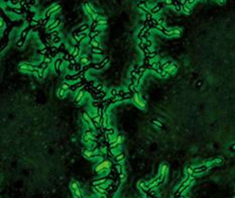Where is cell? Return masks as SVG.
<instances>
[{
  "label": "cell",
  "mask_w": 235,
  "mask_h": 198,
  "mask_svg": "<svg viewBox=\"0 0 235 198\" xmlns=\"http://www.w3.org/2000/svg\"><path fill=\"white\" fill-rule=\"evenodd\" d=\"M145 45L148 47H151V40H149V39H147L146 38V43H145Z\"/></svg>",
  "instance_id": "obj_27"
},
{
  "label": "cell",
  "mask_w": 235,
  "mask_h": 198,
  "mask_svg": "<svg viewBox=\"0 0 235 198\" xmlns=\"http://www.w3.org/2000/svg\"><path fill=\"white\" fill-rule=\"evenodd\" d=\"M112 162L109 159H103L100 163H98V165L95 167L94 171L96 173H101L102 171H105L107 169H110L112 167Z\"/></svg>",
  "instance_id": "obj_1"
},
{
  "label": "cell",
  "mask_w": 235,
  "mask_h": 198,
  "mask_svg": "<svg viewBox=\"0 0 235 198\" xmlns=\"http://www.w3.org/2000/svg\"><path fill=\"white\" fill-rule=\"evenodd\" d=\"M120 146H121V144H120V142H118V144H116V145H114V146H111V147H110V149H111V150H115V149L119 148Z\"/></svg>",
  "instance_id": "obj_24"
},
{
  "label": "cell",
  "mask_w": 235,
  "mask_h": 198,
  "mask_svg": "<svg viewBox=\"0 0 235 198\" xmlns=\"http://www.w3.org/2000/svg\"><path fill=\"white\" fill-rule=\"evenodd\" d=\"M49 35L53 38H57V37H59V32L58 31H52L51 33H49Z\"/></svg>",
  "instance_id": "obj_21"
},
{
  "label": "cell",
  "mask_w": 235,
  "mask_h": 198,
  "mask_svg": "<svg viewBox=\"0 0 235 198\" xmlns=\"http://www.w3.org/2000/svg\"><path fill=\"white\" fill-rule=\"evenodd\" d=\"M124 158H125L124 153H120V154H118V155H115V157H114V162H115V163L117 164V163H119V162H121L122 160H124Z\"/></svg>",
  "instance_id": "obj_9"
},
{
  "label": "cell",
  "mask_w": 235,
  "mask_h": 198,
  "mask_svg": "<svg viewBox=\"0 0 235 198\" xmlns=\"http://www.w3.org/2000/svg\"><path fill=\"white\" fill-rule=\"evenodd\" d=\"M84 156L88 159H93V158H98V157H101V158H105V156L102 153H92L90 151V149H85L84 150Z\"/></svg>",
  "instance_id": "obj_2"
},
{
  "label": "cell",
  "mask_w": 235,
  "mask_h": 198,
  "mask_svg": "<svg viewBox=\"0 0 235 198\" xmlns=\"http://www.w3.org/2000/svg\"><path fill=\"white\" fill-rule=\"evenodd\" d=\"M44 62H45V64H51L52 63V57H48V58H44Z\"/></svg>",
  "instance_id": "obj_20"
},
{
  "label": "cell",
  "mask_w": 235,
  "mask_h": 198,
  "mask_svg": "<svg viewBox=\"0 0 235 198\" xmlns=\"http://www.w3.org/2000/svg\"><path fill=\"white\" fill-rule=\"evenodd\" d=\"M71 189H72L73 192H75L76 190H79V189H80V184H79L78 182H76V181L72 182V183H71Z\"/></svg>",
  "instance_id": "obj_10"
},
{
  "label": "cell",
  "mask_w": 235,
  "mask_h": 198,
  "mask_svg": "<svg viewBox=\"0 0 235 198\" xmlns=\"http://www.w3.org/2000/svg\"><path fill=\"white\" fill-rule=\"evenodd\" d=\"M79 63L83 65V66H86V65H89L90 64V59L88 57H81L79 59Z\"/></svg>",
  "instance_id": "obj_8"
},
{
  "label": "cell",
  "mask_w": 235,
  "mask_h": 198,
  "mask_svg": "<svg viewBox=\"0 0 235 198\" xmlns=\"http://www.w3.org/2000/svg\"><path fill=\"white\" fill-rule=\"evenodd\" d=\"M109 63V57H106L102 62H100V63H98L97 64V66H96V68H95V70H101V69H103L104 67H106V65Z\"/></svg>",
  "instance_id": "obj_6"
},
{
  "label": "cell",
  "mask_w": 235,
  "mask_h": 198,
  "mask_svg": "<svg viewBox=\"0 0 235 198\" xmlns=\"http://www.w3.org/2000/svg\"><path fill=\"white\" fill-rule=\"evenodd\" d=\"M87 28H89V25H88V24H84V25H82L81 27H80V28H78L74 33H75V35H77V33H81V32H83L84 30H86Z\"/></svg>",
  "instance_id": "obj_13"
},
{
  "label": "cell",
  "mask_w": 235,
  "mask_h": 198,
  "mask_svg": "<svg viewBox=\"0 0 235 198\" xmlns=\"http://www.w3.org/2000/svg\"><path fill=\"white\" fill-rule=\"evenodd\" d=\"M82 65L80 64V63H77V64H75V71L78 73V72H80V71H82Z\"/></svg>",
  "instance_id": "obj_17"
},
{
  "label": "cell",
  "mask_w": 235,
  "mask_h": 198,
  "mask_svg": "<svg viewBox=\"0 0 235 198\" xmlns=\"http://www.w3.org/2000/svg\"><path fill=\"white\" fill-rule=\"evenodd\" d=\"M48 68H49V64H45V66L43 68V70L41 72V77H39V78H44V73H45L46 70H48Z\"/></svg>",
  "instance_id": "obj_16"
},
{
  "label": "cell",
  "mask_w": 235,
  "mask_h": 198,
  "mask_svg": "<svg viewBox=\"0 0 235 198\" xmlns=\"http://www.w3.org/2000/svg\"><path fill=\"white\" fill-rule=\"evenodd\" d=\"M60 23H61V22H60V20L57 19V20H56V22H52V23L48 27V29H49V30H53V29L57 28V27L60 25Z\"/></svg>",
  "instance_id": "obj_11"
},
{
  "label": "cell",
  "mask_w": 235,
  "mask_h": 198,
  "mask_svg": "<svg viewBox=\"0 0 235 198\" xmlns=\"http://www.w3.org/2000/svg\"><path fill=\"white\" fill-rule=\"evenodd\" d=\"M117 94H118L117 90H115V89H112L111 90V95H112L113 97H117Z\"/></svg>",
  "instance_id": "obj_23"
},
{
  "label": "cell",
  "mask_w": 235,
  "mask_h": 198,
  "mask_svg": "<svg viewBox=\"0 0 235 198\" xmlns=\"http://www.w3.org/2000/svg\"><path fill=\"white\" fill-rule=\"evenodd\" d=\"M66 89H64L63 87H61L59 89V91H58V96H59V98L60 99H63L64 97H65V94H66Z\"/></svg>",
  "instance_id": "obj_12"
},
{
  "label": "cell",
  "mask_w": 235,
  "mask_h": 198,
  "mask_svg": "<svg viewBox=\"0 0 235 198\" xmlns=\"http://www.w3.org/2000/svg\"><path fill=\"white\" fill-rule=\"evenodd\" d=\"M132 100H133V102L135 103V105H137L139 108H144L145 106H146V104H145V101H143L141 98H140V96H139V94H134V96H133V98H132Z\"/></svg>",
  "instance_id": "obj_3"
},
{
  "label": "cell",
  "mask_w": 235,
  "mask_h": 198,
  "mask_svg": "<svg viewBox=\"0 0 235 198\" xmlns=\"http://www.w3.org/2000/svg\"><path fill=\"white\" fill-rule=\"evenodd\" d=\"M89 44L92 46V47H95V49H96V47H99V42H98V40H96L95 38L92 39V40H90Z\"/></svg>",
  "instance_id": "obj_15"
},
{
  "label": "cell",
  "mask_w": 235,
  "mask_h": 198,
  "mask_svg": "<svg viewBox=\"0 0 235 198\" xmlns=\"http://www.w3.org/2000/svg\"><path fill=\"white\" fill-rule=\"evenodd\" d=\"M61 87H63L64 89H66L67 91H68V90H70V88H71V85H70L69 83H66V82H64V83L62 84V86H61Z\"/></svg>",
  "instance_id": "obj_19"
},
{
  "label": "cell",
  "mask_w": 235,
  "mask_h": 198,
  "mask_svg": "<svg viewBox=\"0 0 235 198\" xmlns=\"http://www.w3.org/2000/svg\"><path fill=\"white\" fill-rule=\"evenodd\" d=\"M60 42H61V38H60L59 37L52 38V44H58V43H60Z\"/></svg>",
  "instance_id": "obj_22"
},
{
  "label": "cell",
  "mask_w": 235,
  "mask_h": 198,
  "mask_svg": "<svg viewBox=\"0 0 235 198\" xmlns=\"http://www.w3.org/2000/svg\"><path fill=\"white\" fill-rule=\"evenodd\" d=\"M92 53L93 54H96V55H103L104 54V52H103V50H101L100 47H92Z\"/></svg>",
  "instance_id": "obj_14"
},
{
  "label": "cell",
  "mask_w": 235,
  "mask_h": 198,
  "mask_svg": "<svg viewBox=\"0 0 235 198\" xmlns=\"http://www.w3.org/2000/svg\"><path fill=\"white\" fill-rule=\"evenodd\" d=\"M68 69H69V70H75V65H74L73 63H70V64L68 65Z\"/></svg>",
  "instance_id": "obj_25"
},
{
  "label": "cell",
  "mask_w": 235,
  "mask_h": 198,
  "mask_svg": "<svg viewBox=\"0 0 235 198\" xmlns=\"http://www.w3.org/2000/svg\"><path fill=\"white\" fill-rule=\"evenodd\" d=\"M106 133L108 134V135H113L114 133H115V131H114V128H112V127H109V128H107V132H106Z\"/></svg>",
  "instance_id": "obj_18"
},
{
  "label": "cell",
  "mask_w": 235,
  "mask_h": 198,
  "mask_svg": "<svg viewBox=\"0 0 235 198\" xmlns=\"http://www.w3.org/2000/svg\"><path fill=\"white\" fill-rule=\"evenodd\" d=\"M138 68H139V66H138V65H134L133 69H134V71H137V70H138Z\"/></svg>",
  "instance_id": "obj_28"
},
{
  "label": "cell",
  "mask_w": 235,
  "mask_h": 198,
  "mask_svg": "<svg viewBox=\"0 0 235 198\" xmlns=\"http://www.w3.org/2000/svg\"><path fill=\"white\" fill-rule=\"evenodd\" d=\"M80 46L79 45H76L75 47H74V49H73V51H72V53H71V55H72V57L74 58L76 60V58H78L79 57V54H80Z\"/></svg>",
  "instance_id": "obj_7"
},
{
  "label": "cell",
  "mask_w": 235,
  "mask_h": 198,
  "mask_svg": "<svg viewBox=\"0 0 235 198\" xmlns=\"http://www.w3.org/2000/svg\"><path fill=\"white\" fill-rule=\"evenodd\" d=\"M125 177H126V175H125L124 173H121V174H119V179L121 180V181L125 179Z\"/></svg>",
  "instance_id": "obj_26"
},
{
  "label": "cell",
  "mask_w": 235,
  "mask_h": 198,
  "mask_svg": "<svg viewBox=\"0 0 235 198\" xmlns=\"http://www.w3.org/2000/svg\"><path fill=\"white\" fill-rule=\"evenodd\" d=\"M63 62H64L63 58L57 59V60L55 61V71H56V73H57V74H59V75L61 74V66H62Z\"/></svg>",
  "instance_id": "obj_5"
},
{
  "label": "cell",
  "mask_w": 235,
  "mask_h": 198,
  "mask_svg": "<svg viewBox=\"0 0 235 198\" xmlns=\"http://www.w3.org/2000/svg\"><path fill=\"white\" fill-rule=\"evenodd\" d=\"M85 88L83 87V88H81V89L79 90V92L77 93V95H76V98H75V103L76 104H79V103H81V101L83 100V98H84V96H85Z\"/></svg>",
  "instance_id": "obj_4"
}]
</instances>
